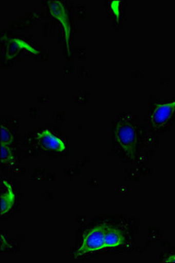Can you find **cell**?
Returning <instances> with one entry per match:
<instances>
[{"mask_svg": "<svg viewBox=\"0 0 175 263\" xmlns=\"http://www.w3.org/2000/svg\"><path fill=\"white\" fill-rule=\"evenodd\" d=\"M110 229L108 224H99L98 227L90 229L83 237L80 248L75 253V256L79 257L84 254L90 252L98 251L105 248L104 246V236Z\"/></svg>", "mask_w": 175, "mask_h": 263, "instance_id": "obj_1", "label": "cell"}, {"mask_svg": "<svg viewBox=\"0 0 175 263\" xmlns=\"http://www.w3.org/2000/svg\"><path fill=\"white\" fill-rule=\"evenodd\" d=\"M13 138L8 129L5 126H1V144L2 145H10L12 143Z\"/></svg>", "mask_w": 175, "mask_h": 263, "instance_id": "obj_9", "label": "cell"}, {"mask_svg": "<svg viewBox=\"0 0 175 263\" xmlns=\"http://www.w3.org/2000/svg\"><path fill=\"white\" fill-rule=\"evenodd\" d=\"M12 159V150L9 145H2L1 144V162L3 163L9 162Z\"/></svg>", "mask_w": 175, "mask_h": 263, "instance_id": "obj_8", "label": "cell"}, {"mask_svg": "<svg viewBox=\"0 0 175 263\" xmlns=\"http://www.w3.org/2000/svg\"><path fill=\"white\" fill-rule=\"evenodd\" d=\"M49 8H50L52 15L55 17L57 20H59L62 22V24L63 25V27H64L66 41H67V44H68V37H69V33H70V27L68 24V17L66 14L64 7L58 1H54V2H49Z\"/></svg>", "mask_w": 175, "mask_h": 263, "instance_id": "obj_6", "label": "cell"}, {"mask_svg": "<svg viewBox=\"0 0 175 263\" xmlns=\"http://www.w3.org/2000/svg\"><path fill=\"white\" fill-rule=\"evenodd\" d=\"M15 196L9 182L3 181L1 188V215L9 213L14 203Z\"/></svg>", "mask_w": 175, "mask_h": 263, "instance_id": "obj_5", "label": "cell"}, {"mask_svg": "<svg viewBox=\"0 0 175 263\" xmlns=\"http://www.w3.org/2000/svg\"><path fill=\"white\" fill-rule=\"evenodd\" d=\"M115 135L116 141L119 142L122 148L125 150L129 156L134 157L136 155L138 137L133 126L126 121H120L116 125Z\"/></svg>", "mask_w": 175, "mask_h": 263, "instance_id": "obj_2", "label": "cell"}, {"mask_svg": "<svg viewBox=\"0 0 175 263\" xmlns=\"http://www.w3.org/2000/svg\"><path fill=\"white\" fill-rule=\"evenodd\" d=\"M125 239L121 232L116 229L110 228L104 236V246L105 248H115L123 245Z\"/></svg>", "mask_w": 175, "mask_h": 263, "instance_id": "obj_7", "label": "cell"}, {"mask_svg": "<svg viewBox=\"0 0 175 263\" xmlns=\"http://www.w3.org/2000/svg\"><path fill=\"white\" fill-rule=\"evenodd\" d=\"M38 141L40 145L45 149L54 150L57 152H63L65 150L64 142L48 130H44L40 133Z\"/></svg>", "mask_w": 175, "mask_h": 263, "instance_id": "obj_4", "label": "cell"}, {"mask_svg": "<svg viewBox=\"0 0 175 263\" xmlns=\"http://www.w3.org/2000/svg\"><path fill=\"white\" fill-rule=\"evenodd\" d=\"M175 114V99L155 105L151 114V122L156 128H162L168 124Z\"/></svg>", "mask_w": 175, "mask_h": 263, "instance_id": "obj_3", "label": "cell"}, {"mask_svg": "<svg viewBox=\"0 0 175 263\" xmlns=\"http://www.w3.org/2000/svg\"><path fill=\"white\" fill-rule=\"evenodd\" d=\"M165 262H172L174 263L175 262V254H173V255H171V256H169V257L167 258L166 260H164Z\"/></svg>", "mask_w": 175, "mask_h": 263, "instance_id": "obj_10", "label": "cell"}]
</instances>
